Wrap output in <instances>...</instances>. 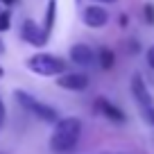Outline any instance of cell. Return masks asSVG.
I'll list each match as a JSON object with an SVG mask.
<instances>
[{
	"label": "cell",
	"instance_id": "6da1fadb",
	"mask_svg": "<svg viewBox=\"0 0 154 154\" xmlns=\"http://www.w3.org/2000/svg\"><path fill=\"white\" fill-rule=\"evenodd\" d=\"M79 136H82V120L79 118H59L52 136H50V149L54 154H68L79 143Z\"/></svg>",
	"mask_w": 154,
	"mask_h": 154
},
{
	"label": "cell",
	"instance_id": "7a4b0ae2",
	"mask_svg": "<svg viewBox=\"0 0 154 154\" xmlns=\"http://www.w3.org/2000/svg\"><path fill=\"white\" fill-rule=\"evenodd\" d=\"M27 68L36 75H43V77H59L66 72V61L54 54H48V52H38L34 57L27 59Z\"/></svg>",
	"mask_w": 154,
	"mask_h": 154
},
{
	"label": "cell",
	"instance_id": "3957f363",
	"mask_svg": "<svg viewBox=\"0 0 154 154\" xmlns=\"http://www.w3.org/2000/svg\"><path fill=\"white\" fill-rule=\"evenodd\" d=\"M14 97L18 100V104H23L32 116H36L38 120H43V122H54V125L59 122V113H57V111H54L52 106L43 104V102H38L36 97H32L29 93H25V91H16V93H14Z\"/></svg>",
	"mask_w": 154,
	"mask_h": 154
},
{
	"label": "cell",
	"instance_id": "277c9868",
	"mask_svg": "<svg viewBox=\"0 0 154 154\" xmlns=\"http://www.w3.org/2000/svg\"><path fill=\"white\" fill-rule=\"evenodd\" d=\"M20 34H23V38L27 41L29 45H34V48H41V45L48 43V32H45V29H41L34 20H25Z\"/></svg>",
	"mask_w": 154,
	"mask_h": 154
},
{
	"label": "cell",
	"instance_id": "5b68a950",
	"mask_svg": "<svg viewBox=\"0 0 154 154\" xmlns=\"http://www.w3.org/2000/svg\"><path fill=\"white\" fill-rule=\"evenodd\" d=\"M57 84L66 91H84L88 86V77L82 72H63L57 77Z\"/></svg>",
	"mask_w": 154,
	"mask_h": 154
},
{
	"label": "cell",
	"instance_id": "8992f818",
	"mask_svg": "<svg viewBox=\"0 0 154 154\" xmlns=\"http://www.w3.org/2000/svg\"><path fill=\"white\" fill-rule=\"evenodd\" d=\"M82 18H84V23H86L88 27H104L106 20H109V14H106L102 7L91 5V7H86V9H84Z\"/></svg>",
	"mask_w": 154,
	"mask_h": 154
},
{
	"label": "cell",
	"instance_id": "52a82bcc",
	"mask_svg": "<svg viewBox=\"0 0 154 154\" xmlns=\"http://www.w3.org/2000/svg\"><path fill=\"white\" fill-rule=\"evenodd\" d=\"M131 93H134V97L138 100V104L143 106V109L152 106V95H149V91H147V86H145V82H143L140 75L131 77Z\"/></svg>",
	"mask_w": 154,
	"mask_h": 154
},
{
	"label": "cell",
	"instance_id": "ba28073f",
	"mask_svg": "<svg viewBox=\"0 0 154 154\" xmlns=\"http://www.w3.org/2000/svg\"><path fill=\"white\" fill-rule=\"evenodd\" d=\"M70 59L75 63H79V66H91V63L95 61V52H93L86 43H75L70 48Z\"/></svg>",
	"mask_w": 154,
	"mask_h": 154
},
{
	"label": "cell",
	"instance_id": "9c48e42d",
	"mask_svg": "<svg viewBox=\"0 0 154 154\" xmlns=\"http://www.w3.org/2000/svg\"><path fill=\"white\" fill-rule=\"evenodd\" d=\"M95 106H97V111H100L104 118H109V120H113V122H125V120H127L125 113H122L116 104H111L109 100H104V97H97Z\"/></svg>",
	"mask_w": 154,
	"mask_h": 154
},
{
	"label": "cell",
	"instance_id": "30bf717a",
	"mask_svg": "<svg viewBox=\"0 0 154 154\" xmlns=\"http://www.w3.org/2000/svg\"><path fill=\"white\" fill-rule=\"evenodd\" d=\"M97 61H100V66L104 68V70H109V68H113V61H116V57H113V52H111L109 48H102L100 52H97Z\"/></svg>",
	"mask_w": 154,
	"mask_h": 154
},
{
	"label": "cell",
	"instance_id": "8fae6325",
	"mask_svg": "<svg viewBox=\"0 0 154 154\" xmlns=\"http://www.w3.org/2000/svg\"><path fill=\"white\" fill-rule=\"evenodd\" d=\"M54 9H57V0H50L48 2V14H45V32L50 34V29H52L54 25Z\"/></svg>",
	"mask_w": 154,
	"mask_h": 154
},
{
	"label": "cell",
	"instance_id": "7c38bea8",
	"mask_svg": "<svg viewBox=\"0 0 154 154\" xmlns=\"http://www.w3.org/2000/svg\"><path fill=\"white\" fill-rule=\"evenodd\" d=\"M9 29V11H0V32Z\"/></svg>",
	"mask_w": 154,
	"mask_h": 154
},
{
	"label": "cell",
	"instance_id": "4fadbf2b",
	"mask_svg": "<svg viewBox=\"0 0 154 154\" xmlns=\"http://www.w3.org/2000/svg\"><path fill=\"white\" fill-rule=\"evenodd\" d=\"M145 18L149 25H154V5H145Z\"/></svg>",
	"mask_w": 154,
	"mask_h": 154
},
{
	"label": "cell",
	"instance_id": "5bb4252c",
	"mask_svg": "<svg viewBox=\"0 0 154 154\" xmlns=\"http://www.w3.org/2000/svg\"><path fill=\"white\" fill-rule=\"evenodd\" d=\"M5 118H7V111H5V104H2V97H0V129L5 125Z\"/></svg>",
	"mask_w": 154,
	"mask_h": 154
},
{
	"label": "cell",
	"instance_id": "9a60e30c",
	"mask_svg": "<svg viewBox=\"0 0 154 154\" xmlns=\"http://www.w3.org/2000/svg\"><path fill=\"white\" fill-rule=\"evenodd\" d=\"M143 111H145V118L154 125V106H147V109H143Z\"/></svg>",
	"mask_w": 154,
	"mask_h": 154
},
{
	"label": "cell",
	"instance_id": "2e32d148",
	"mask_svg": "<svg viewBox=\"0 0 154 154\" xmlns=\"http://www.w3.org/2000/svg\"><path fill=\"white\" fill-rule=\"evenodd\" d=\"M147 63H149V66L154 68V45H152V48L147 50Z\"/></svg>",
	"mask_w": 154,
	"mask_h": 154
},
{
	"label": "cell",
	"instance_id": "e0dca14e",
	"mask_svg": "<svg viewBox=\"0 0 154 154\" xmlns=\"http://www.w3.org/2000/svg\"><path fill=\"white\" fill-rule=\"evenodd\" d=\"M0 2H2V5H14L16 0H0Z\"/></svg>",
	"mask_w": 154,
	"mask_h": 154
},
{
	"label": "cell",
	"instance_id": "ac0fdd59",
	"mask_svg": "<svg viewBox=\"0 0 154 154\" xmlns=\"http://www.w3.org/2000/svg\"><path fill=\"white\" fill-rule=\"evenodd\" d=\"M95 2H116V0H95Z\"/></svg>",
	"mask_w": 154,
	"mask_h": 154
},
{
	"label": "cell",
	"instance_id": "d6986e66",
	"mask_svg": "<svg viewBox=\"0 0 154 154\" xmlns=\"http://www.w3.org/2000/svg\"><path fill=\"white\" fill-rule=\"evenodd\" d=\"M2 75H5V70H2V66H0V77H2Z\"/></svg>",
	"mask_w": 154,
	"mask_h": 154
}]
</instances>
